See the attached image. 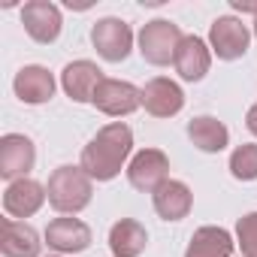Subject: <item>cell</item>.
<instances>
[{"instance_id": "cell-1", "label": "cell", "mask_w": 257, "mask_h": 257, "mask_svg": "<svg viewBox=\"0 0 257 257\" xmlns=\"http://www.w3.org/2000/svg\"><path fill=\"white\" fill-rule=\"evenodd\" d=\"M134 149V134L131 127L121 124V121H112L106 124L103 131H97V137L82 149V170L97 179V182H109L121 173L127 155Z\"/></svg>"}, {"instance_id": "cell-2", "label": "cell", "mask_w": 257, "mask_h": 257, "mask_svg": "<svg viewBox=\"0 0 257 257\" xmlns=\"http://www.w3.org/2000/svg\"><path fill=\"white\" fill-rule=\"evenodd\" d=\"M91 176L82 170V167H58L52 176H49V203L55 212H64V215H76L82 212L88 203H91Z\"/></svg>"}, {"instance_id": "cell-3", "label": "cell", "mask_w": 257, "mask_h": 257, "mask_svg": "<svg viewBox=\"0 0 257 257\" xmlns=\"http://www.w3.org/2000/svg\"><path fill=\"white\" fill-rule=\"evenodd\" d=\"M182 40L185 37H182L179 25H173L167 19H155L140 31V52L149 64L164 67V64L176 61V52H179Z\"/></svg>"}, {"instance_id": "cell-4", "label": "cell", "mask_w": 257, "mask_h": 257, "mask_svg": "<svg viewBox=\"0 0 257 257\" xmlns=\"http://www.w3.org/2000/svg\"><path fill=\"white\" fill-rule=\"evenodd\" d=\"M91 43H94V49H97V55L103 61L118 64L134 49V31L121 19H100L91 28Z\"/></svg>"}, {"instance_id": "cell-5", "label": "cell", "mask_w": 257, "mask_h": 257, "mask_svg": "<svg viewBox=\"0 0 257 257\" xmlns=\"http://www.w3.org/2000/svg\"><path fill=\"white\" fill-rule=\"evenodd\" d=\"M248 43H251L248 28H245L239 19H233V16H221V19H215L212 28H209V46H212V52H215L221 61H236V58H242V55L248 52Z\"/></svg>"}, {"instance_id": "cell-6", "label": "cell", "mask_w": 257, "mask_h": 257, "mask_svg": "<svg viewBox=\"0 0 257 257\" xmlns=\"http://www.w3.org/2000/svg\"><path fill=\"white\" fill-rule=\"evenodd\" d=\"M167 173H170V158L161 149L140 152L131 161V167H127V179H131V185L137 191H146V194H155L167 182Z\"/></svg>"}, {"instance_id": "cell-7", "label": "cell", "mask_w": 257, "mask_h": 257, "mask_svg": "<svg viewBox=\"0 0 257 257\" xmlns=\"http://www.w3.org/2000/svg\"><path fill=\"white\" fill-rule=\"evenodd\" d=\"M37 161V149L25 134H7L0 140V176L4 179H25L34 170Z\"/></svg>"}, {"instance_id": "cell-8", "label": "cell", "mask_w": 257, "mask_h": 257, "mask_svg": "<svg viewBox=\"0 0 257 257\" xmlns=\"http://www.w3.org/2000/svg\"><path fill=\"white\" fill-rule=\"evenodd\" d=\"M103 115H112V118H121V115H131L140 103V91L131 85V82H121V79H103L94 91V100H91Z\"/></svg>"}, {"instance_id": "cell-9", "label": "cell", "mask_w": 257, "mask_h": 257, "mask_svg": "<svg viewBox=\"0 0 257 257\" xmlns=\"http://www.w3.org/2000/svg\"><path fill=\"white\" fill-rule=\"evenodd\" d=\"M140 103L146 106L149 115H155V118H170V115L182 112L185 94H182V88H179L176 82L158 76V79L146 82V88L140 91Z\"/></svg>"}, {"instance_id": "cell-10", "label": "cell", "mask_w": 257, "mask_h": 257, "mask_svg": "<svg viewBox=\"0 0 257 257\" xmlns=\"http://www.w3.org/2000/svg\"><path fill=\"white\" fill-rule=\"evenodd\" d=\"M22 22L25 31L31 34V40L37 43H55L61 34V10L49 0H31L22 10Z\"/></svg>"}, {"instance_id": "cell-11", "label": "cell", "mask_w": 257, "mask_h": 257, "mask_svg": "<svg viewBox=\"0 0 257 257\" xmlns=\"http://www.w3.org/2000/svg\"><path fill=\"white\" fill-rule=\"evenodd\" d=\"M100 82H103V73H100V67L91 64V61H73V64H67L64 73H61V85H64V91H67V97L76 100V103H91Z\"/></svg>"}, {"instance_id": "cell-12", "label": "cell", "mask_w": 257, "mask_h": 257, "mask_svg": "<svg viewBox=\"0 0 257 257\" xmlns=\"http://www.w3.org/2000/svg\"><path fill=\"white\" fill-rule=\"evenodd\" d=\"M13 88H16V97H19L22 103L40 106V103H49V100H52V94H55V76H52L46 67L31 64V67H22V70L16 73Z\"/></svg>"}, {"instance_id": "cell-13", "label": "cell", "mask_w": 257, "mask_h": 257, "mask_svg": "<svg viewBox=\"0 0 257 257\" xmlns=\"http://www.w3.org/2000/svg\"><path fill=\"white\" fill-rule=\"evenodd\" d=\"M46 242L61 254H79L91 245V230L79 218H55L46 227Z\"/></svg>"}, {"instance_id": "cell-14", "label": "cell", "mask_w": 257, "mask_h": 257, "mask_svg": "<svg viewBox=\"0 0 257 257\" xmlns=\"http://www.w3.org/2000/svg\"><path fill=\"white\" fill-rule=\"evenodd\" d=\"M176 73L185 79V82H200L209 67H212V55H209V46L200 40V37H185L179 52H176Z\"/></svg>"}, {"instance_id": "cell-15", "label": "cell", "mask_w": 257, "mask_h": 257, "mask_svg": "<svg viewBox=\"0 0 257 257\" xmlns=\"http://www.w3.org/2000/svg\"><path fill=\"white\" fill-rule=\"evenodd\" d=\"M46 197H49V194H46V188H43L40 182H34V179H19V182H13V185L7 188V194H4V209H7V215H13V218H31V215L43 206Z\"/></svg>"}, {"instance_id": "cell-16", "label": "cell", "mask_w": 257, "mask_h": 257, "mask_svg": "<svg viewBox=\"0 0 257 257\" xmlns=\"http://www.w3.org/2000/svg\"><path fill=\"white\" fill-rule=\"evenodd\" d=\"M191 206H194V194H191V188L185 182L167 179L155 191V212L164 221H182V218H188Z\"/></svg>"}, {"instance_id": "cell-17", "label": "cell", "mask_w": 257, "mask_h": 257, "mask_svg": "<svg viewBox=\"0 0 257 257\" xmlns=\"http://www.w3.org/2000/svg\"><path fill=\"white\" fill-rule=\"evenodd\" d=\"M43 248L37 230L25 221H16V218H7L4 221V236H0V251L7 257H37Z\"/></svg>"}, {"instance_id": "cell-18", "label": "cell", "mask_w": 257, "mask_h": 257, "mask_svg": "<svg viewBox=\"0 0 257 257\" xmlns=\"http://www.w3.org/2000/svg\"><path fill=\"white\" fill-rule=\"evenodd\" d=\"M149 245L146 227L134 218H121L118 224H112L109 230V248L115 257H140Z\"/></svg>"}, {"instance_id": "cell-19", "label": "cell", "mask_w": 257, "mask_h": 257, "mask_svg": "<svg viewBox=\"0 0 257 257\" xmlns=\"http://www.w3.org/2000/svg\"><path fill=\"white\" fill-rule=\"evenodd\" d=\"M188 137H191V143H194L200 152H206V155H218V152H224L227 143H230V131H227L218 118H212V115L191 118Z\"/></svg>"}, {"instance_id": "cell-20", "label": "cell", "mask_w": 257, "mask_h": 257, "mask_svg": "<svg viewBox=\"0 0 257 257\" xmlns=\"http://www.w3.org/2000/svg\"><path fill=\"white\" fill-rule=\"evenodd\" d=\"M233 239L221 227H200L191 236V245L185 257H233Z\"/></svg>"}, {"instance_id": "cell-21", "label": "cell", "mask_w": 257, "mask_h": 257, "mask_svg": "<svg viewBox=\"0 0 257 257\" xmlns=\"http://www.w3.org/2000/svg\"><path fill=\"white\" fill-rule=\"evenodd\" d=\"M230 173L239 182H254L257 179V146L245 143L230 155Z\"/></svg>"}, {"instance_id": "cell-22", "label": "cell", "mask_w": 257, "mask_h": 257, "mask_svg": "<svg viewBox=\"0 0 257 257\" xmlns=\"http://www.w3.org/2000/svg\"><path fill=\"white\" fill-rule=\"evenodd\" d=\"M236 245L242 248V257H257V212H248L239 218Z\"/></svg>"}, {"instance_id": "cell-23", "label": "cell", "mask_w": 257, "mask_h": 257, "mask_svg": "<svg viewBox=\"0 0 257 257\" xmlns=\"http://www.w3.org/2000/svg\"><path fill=\"white\" fill-rule=\"evenodd\" d=\"M245 124H248V131H251V134L257 137V103H254V106L248 109V115H245Z\"/></svg>"}, {"instance_id": "cell-24", "label": "cell", "mask_w": 257, "mask_h": 257, "mask_svg": "<svg viewBox=\"0 0 257 257\" xmlns=\"http://www.w3.org/2000/svg\"><path fill=\"white\" fill-rule=\"evenodd\" d=\"M254 37H257V10H254Z\"/></svg>"}]
</instances>
